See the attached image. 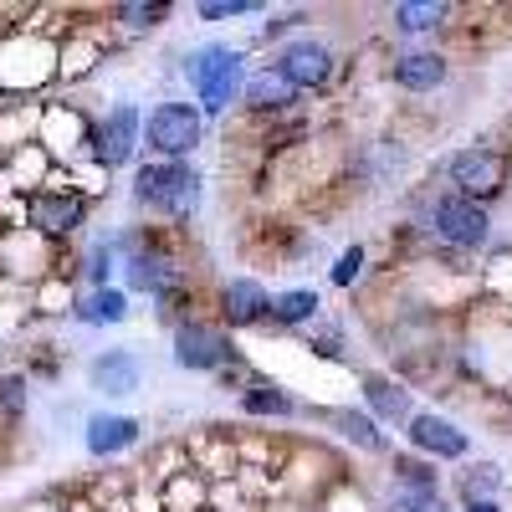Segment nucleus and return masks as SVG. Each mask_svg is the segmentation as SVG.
<instances>
[{
    "instance_id": "f257e3e1",
    "label": "nucleus",
    "mask_w": 512,
    "mask_h": 512,
    "mask_svg": "<svg viewBox=\"0 0 512 512\" xmlns=\"http://www.w3.org/2000/svg\"><path fill=\"white\" fill-rule=\"evenodd\" d=\"M134 200L159 210V216H190L195 200H200V175L185 159H159L144 164L134 175Z\"/></svg>"
},
{
    "instance_id": "f03ea898",
    "label": "nucleus",
    "mask_w": 512,
    "mask_h": 512,
    "mask_svg": "<svg viewBox=\"0 0 512 512\" xmlns=\"http://www.w3.org/2000/svg\"><path fill=\"white\" fill-rule=\"evenodd\" d=\"M246 57L231 52V47H200L185 57V77L200 98V113H226L236 103V88H241V67Z\"/></svg>"
},
{
    "instance_id": "7ed1b4c3",
    "label": "nucleus",
    "mask_w": 512,
    "mask_h": 512,
    "mask_svg": "<svg viewBox=\"0 0 512 512\" xmlns=\"http://www.w3.org/2000/svg\"><path fill=\"white\" fill-rule=\"evenodd\" d=\"M420 226L431 231L436 241L456 246V251H477L492 241V216H487V205H472V200H461L451 190L431 195V210L420 216Z\"/></svg>"
},
{
    "instance_id": "20e7f679",
    "label": "nucleus",
    "mask_w": 512,
    "mask_h": 512,
    "mask_svg": "<svg viewBox=\"0 0 512 512\" xmlns=\"http://www.w3.org/2000/svg\"><path fill=\"white\" fill-rule=\"evenodd\" d=\"M507 154H497V149H487V144H472V149H461V154H451L446 159V190L451 195H461V200H472V205H487V200H497L502 190H507Z\"/></svg>"
},
{
    "instance_id": "39448f33",
    "label": "nucleus",
    "mask_w": 512,
    "mask_h": 512,
    "mask_svg": "<svg viewBox=\"0 0 512 512\" xmlns=\"http://www.w3.org/2000/svg\"><path fill=\"white\" fill-rule=\"evenodd\" d=\"M128 282H134L139 292H149V297H180L185 292V267L175 262V256H169L159 241H144V236H134L128 241Z\"/></svg>"
},
{
    "instance_id": "423d86ee",
    "label": "nucleus",
    "mask_w": 512,
    "mask_h": 512,
    "mask_svg": "<svg viewBox=\"0 0 512 512\" xmlns=\"http://www.w3.org/2000/svg\"><path fill=\"white\" fill-rule=\"evenodd\" d=\"M236 359V344L221 323H200V318H185L175 328V364L180 369H195V374H210V369H226Z\"/></svg>"
},
{
    "instance_id": "0eeeda50",
    "label": "nucleus",
    "mask_w": 512,
    "mask_h": 512,
    "mask_svg": "<svg viewBox=\"0 0 512 512\" xmlns=\"http://www.w3.org/2000/svg\"><path fill=\"white\" fill-rule=\"evenodd\" d=\"M144 139L159 159H185L200 144V108L190 103H159L144 118Z\"/></svg>"
},
{
    "instance_id": "6e6552de",
    "label": "nucleus",
    "mask_w": 512,
    "mask_h": 512,
    "mask_svg": "<svg viewBox=\"0 0 512 512\" xmlns=\"http://www.w3.org/2000/svg\"><path fill=\"white\" fill-rule=\"evenodd\" d=\"M272 72L287 82L292 93H308V88H323V82L333 77V52H328V41H318V36H297V41H287V47L277 52Z\"/></svg>"
},
{
    "instance_id": "1a4fd4ad",
    "label": "nucleus",
    "mask_w": 512,
    "mask_h": 512,
    "mask_svg": "<svg viewBox=\"0 0 512 512\" xmlns=\"http://www.w3.org/2000/svg\"><path fill=\"white\" fill-rule=\"evenodd\" d=\"M405 436H410V446L415 451H425V456H436V461H461L466 451H472V441H466V431L456 420H446V415H410V425H405Z\"/></svg>"
},
{
    "instance_id": "9d476101",
    "label": "nucleus",
    "mask_w": 512,
    "mask_h": 512,
    "mask_svg": "<svg viewBox=\"0 0 512 512\" xmlns=\"http://www.w3.org/2000/svg\"><path fill=\"white\" fill-rule=\"evenodd\" d=\"M139 134H144L139 108L134 103H118L103 118V128H98V164H108V169L128 164V159H134V149H139Z\"/></svg>"
},
{
    "instance_id": "9b49d317",
    "label": "nucleus",
    "mask_w": 512,
    "mask_h": 512,
    "mask_svg": "<svg viewBox=\"0 0 512 512\" xmlns=\"http://www.w3.org/2000/svg\"><path fill=\"white\" fill-rule=\"evenodd\" d=\"M221 318L231 328H251V323H267L272 318V292L251 277H236L221 287Z\"/></svg>"
},
{
    "instance_id": "f8f14e48",
    "label": "nucleus",
    "mask_w": 512,
    "mask_h": 512,
    "mask_svg": "<svg viewBox=\"0 0 512 512\" xmlns=\"http://www.w3.org/2000/svg\"><path fill=\"white\" fill-rule=\"evenodd\" d=\"M82 216H88V200L72 195V190H41L31 200V226L47 231V236H62V231H77Z\"/></svg>"
},
{
    "instance_id": "ddd939ff",
    "label": "nucleus",
    "mask_w": 512,
    "mask_h": 512,
    "mask_svg": "<svg viewBox=\"0 0 512 512\" xmlns=\"http://www.w3.org/2000/svg\"><path fill=\"white\" fill-rule=\"evenodd\" d=\"M88 379H93V390H103V395H134L144 369H139V359L128 354V349H108V354L93 359Z\"/></svg>"
},
{
    "instance_id": "4468645a",
    "label": "nucleus",
    "mask_w": 512,
    "mask_h": 512,
    "mask_svg": "<svg viewBox=\"0 0 512 512\" xmlns=\"http://www.w3.org/2000/svg\"><path fill=\"white\" fill-rule=\"evenodd\" d=\"M446 57H436V52H405V57H395V67H390V77H395V88H405V93H436L441 82H446Z\"/></svg>"
},
{
    "instance_id": "2eb2a0df",
    "label": "nucleus",
    "mask_w": 512,
    "mask_h": 512,
    "mask_svg": "<svg viewBox=\"0 0 512 512\" xmlns=\"http://www.w3.org/2000/svg\"><path fill=\"white\" fill-rule=\"evenodd\" d=\"M139 441V420L134 415H93L88 420V451L93 456H113L123 446Z\"/></svg>"
},
{
    "instance_id": "dca6fc26",
    "label": "nucleus",
    "mask_w": 512,
    "mask_h": 512,
    "mask_svg": "<svg viewBox=\"0 0 512 512\" xmlns=\"http://www.w3.org/2000/svg\"><path fill=\"white\" fill-rule=\"evenodd\" d=\"M364 400L379 420H405L410 425V395L400 390L395 379H384V374H364Z\"/></svg>"
},
{
    "instance_id": "f3484780",
    "label": "nucleus",
    "mask_w": 512,
    "mask_h": 512,
    "mask_svg": "<svg viewBox=\"0 0 512 512\" xmlns=\"http://www.w3.org/2000/svg\"><path fill=\"white\" fill-rule=\"evenodd\" d=\"M328 425H333V431L338 436H344V441H354L359 451H384V436H379V425L364 415V410H328Z\"/></svg>"
},
{
    "instance_id": "a211bd4d",
    "label": "nucleus",
    "mask_w": 512,
    "mask_h": 512,
    "mask_svg": "<svg viewBox=\"0 0 512 512\" xmlns=\"http://www.w3.org/2000/svg\"><path fill=\"white\" fill-rule=\"evenodd\" d=\"M241 410H246V415H292L297 405H292V395L282 390V384H272V379H251L246 390H241Z\"/></svg>"
},
{
    "instance_id": "6ab92c4d",
    "label": "nucleus",
    "mask_w": 512,
    "mask_h": 512,
    "mask_svg": "<svg viewBox=\"0 0 512 512\" xmlns=\"http://www.w3.org/2000/svg\"><path fill=\"white\" fill-rule=\"evenodd\" d=\"M292 98H297V93L287 88V82H282L277 72H256V77L246 82V103H251L256 113H282Z\"/></svg>"
},
{
    "instance_id": "aec40b11",
    "label": "nucleus",
    "mask_w": 512,
    "mask_h": 512,
    "mask_svg": "<svg viewBox=\"0 0 512 512\" xmlns=\"http://www.w3.org/2000/svg\"><path fill=\"white\" fill-rule=\"evenodd\" d=\"M123 318H128V297L113 287H98L93 297L77 303V323H123Z\"/></svg>"
},
{
    "instance_id": "412c9836",
    "label": "nucleus",
    "mask_w": 512,
    "mask_h": 512,
    "mask_svg": "<svg viewBox=\"0 0 512 512\" xmlns=\"http://www.w3.org/2000/svg\"><path fill=\"white\" fill-rule=\"evenodd\" d=\"M446 16H451V6H436V0H400L395 31H436Z\"/></svg>"
},
{
    "instance_id": "4be33fe9",
    "label": "nucleus",
    "mask_w": 512,
    "mask_h": 512,
    "mask_svg": "<svg viewBox=\"0 0 512 512\" xmlns=\"http://www.w3.org/2000/svg\"><path fill=\"white\" fill-rule=\"evenodd\" d=\"M318 292L313 287H292V292H282V297H272V323H308V318H318Z\"/></svg>"
},
{
    "instance_id": "5701e85b",
    "label": "nucleus",
    "mask_w": 512,
    "mask_h": 512,
    "mask_svg": "<svg viewBox=\"0 0 512 512\" xmlns=\"http://www.w3.org/2000/svg\"><path fill=\"white\" fill-rule=\"evenodd\" d=\"M390 472H395V487H431V492H441L436 466H425V461H415V456H395Z\"/></svg>"
},
{
    "instance_id": "b1692460",
    "label": "nucleus",
    "mask_w": 512,
    "mask_h": 512,
    "mask_svg": "<svg viewBox=\"0 0 512 512\" xmlns=\"http://www.w3.org/2000/svg\"><path fill=\"white\" fill-rule=\"evenodd\" d=\"M502 487V472L492 461H482V466H472V472H466V482H461V497L466 502H492V492Z\"/></svg>"
},
{
    "instance_id": "393cba45",
    "label": "nucleus",
    "mask_w": 512,
    "mask_h": 512,
    "mask_svg": "<svg viewBox=\"0 0 512 512\" xmlns=\"http://www.w3.org/2000/svg\"><path fill=\"white\" fill-rule=\"evenodd\" d=\"M436 497L431 487H390V512H436Z\"/></svg>"
},
{
    "instance_id": "a878e982",
    "label": "nucleus",
    "mask_w": 512,
    "mask_h": 512,
    "mask_svg": "<svg viewBox=\"0 0 512 512\" xmlns=\"http://www.w3.org/2000/svg\"><path fill=\"white\" fill-rule=\"evenodd\" d=\"M251 11H262V0H205L200 6L205 21H231V16H251Z\"/></svg>"
},
{
    "instance_id": "bb28decb",
    "label": "nucleus",
    "mask_w": 512,
    "mask_h": 512,
    "mask_svg": "<svg viewBox=\"0 0 512 512\" xmlns=\"http://www.w3.org/2000/svg\"><path fill=\"white\" fill-rule=\"evenodd\" d=\"M169 16V6H118V21L123 26H134V31H149Z\"/></svg>"
},
{
    "instance_id": "cd10ccee",
    "label": "nucleus",
    "mask_w": 512,
    "mask_h": 512,
    "mask_svg": "<svg viewBox=\"0 0 512 512\" xmlns=\"http://www.w3.org/2000/svg\"><path fill=\"white\" fill-rule=\"evenodd\" d=\"M26 410V379L6 374L0 379V415H21Z\"/></svg>"
},
{
    "instance_id": "c85d7f7f",
    "label": "nucleus",
    "mask_w": 512,
    "mask_h": 512,
    "mask_svg": "<svg viewBox=\"0 0 512 512\" xmlns=\"http://www.w3.org/2000/svg\"><path fill=\"white\" fill-rule=\"evenodd\" d=\"M359 272H364V246H349L344 256H338V267H333V282L349 287V282H359Z\"/></svg>"
},
{
    "instance_id": "c756f323",
    "label": "nucleus",
    "mask_w": 512,
    "mask_h": 512,
    "mask_svg": "<svg viewBox=\"0 0 512 512\" xmlns=\"http://www.w3.org/2000/svg\"><path fill=\"white\" fill-rule=\"evenodd\" d=\"M303 21H308V11H292V16H282V21H267V36H282V31L303 26Z\"/></svg>"
},
{
    "instance_id": "7c9ffc66",
    "label": "nucleus",
    "mask_w": 512,
    "mask_h": 512,
    "mask_svg": "<svg viewBox=\"0 0 512 512\" xmlns=\"http://www.w3.org/2000/svg\"><path fill=\"white\" fill-rule=\"evenodd\" d=\"M466 512H502L497 502H466Z\"/></svg>"
},
{
    "instance_id": "2f4dec72",
    "label": "nucleus",
    "mask_w": 512,
    "mask_h": 512,
    "mask_svg": "<svg viewBox=\"0 0 512 512\" xmlns=\"http://www.w3.org/2000/svg\"><path fill=\"white\" fill-rule=\"evenodd\" d=\"M436 512H441V507H436Z\"/></svg>"
}]
</instances>
